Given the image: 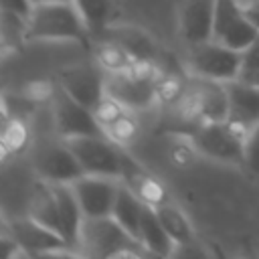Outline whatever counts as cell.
Masks as SVG:
<instances>
[{"label":"cell","instance_id":"1","mask_svg":"<svg viewBox=\"0 0 259 259\" xmlns=\"http://www.w3.org/2000/svg\"><path fill=\"white\" fill-rule=\"evenodd\" d=\"M79 253L89 257H127L148 253L140 239L127 233L111 214L85 217L79 235Z\"/></svg>","mask_w":259,"mask_h":259},{"label":"cell","instance_id":"2","mask_svg":"<svg viewBox=\"0 0 259 259\" xmlns=\"http://www.w3.org/2000/svg\"><path fill=\"white\" fill-rule=\"evenodd\" d=\"M87 26L73 2L34 4L28 16V34L32 40H85Z\"/></svg>","mask_w":259,"mask_h":259},{"label":"cell","instance_id":"3","mask_svg":"<svg viewBox=\"0 0 259 259\" xmlns=\"http://www.w3.org/2000/svg\"><path fill=\"white\" fill-rule=\"evenodd\" d=\"M188 69L198 79L210 81H233L243 73V51L231 49L214 38L192 45L188 55Z\"/></svg>","mask_w":259,"mask_h":259},{"label":"cell","instance_id":"4","mask_svg":"<svg viewBox=\"0 0 259 259\" xmlns=\"http://www.w3.org/2000/svg\"><path fill=\"white\" fill-rule=\"evenodd\" d=\"M85 174L121 178L123 154L107 140V136H79L67 140Z\"/></svg>","mask_w":259,"mask_h":259},{"label":"cell","instance_id":"5","mask_svg":"<svg viewBox=\"0 0 259 259\" xmlns=\"http://www.w3.org/2000/svg\"><path fill=\"white\" fill-rule=\"evenodd\" d=\"M32 168L49 184H71L85 176L79 160L63 138L61 142L49 140L38 144L32 152Z\"/></svg>","mask_w":259,"mask_h":259},{"label":"cell","instance_id":"6","mask_svg":"<svg viewBox=\"0 0 259 259\" xmlns=\"http://www.w3.org/2000/svg\"><path fill=\"white\" fill-rule=\"evenodd\" d=\"M192 144L198 152L221 162H243L245 136L229 121H202L192 132Z\"/></svg>","mask_w":259,"mask_h":259},{"label":"cell","instance_id":"7","mask_svg":"<svg viewBox=\"0 0 259 259\" xmlns=\"http://www.w3.org/2000/svg\"><path fill=\"white\" fill-rule=\"evenodd\" d=\"M53 117L55 130L63 140L79 136H105L93 109L73 99L63 87L53 93Z\"/></svg>","mask_w":259,"mask_h":259},{"label":"cell","instance_id":"8","mask_svg":"<svg viewBox=\"0 0 259 259\" xmlns=\"http://www.w3.org/2000/svg\"><path fill=\"white\" fill-rule=\"evenodd\" d=\"M259 34V28L249 20L239 0H217L214 10V28L212 38L237 49L245 51Z\"/></svg>","mask_w":259,"mask_h":259},{"label":"cell","instance_id":"9","mask_svg":"<svg viewBox=\"0 0 259 259\" xmlns=\"http://www.w3.org/2000/svg\"><path fill=\"white\" fill-rule=\"evenodd\" d=\"M6 231L16 239L26 257H42V255H59L67 253V243L61 233L36 223L32 217L12 221Z\"/></svg>","mask_w":259,"mask_h":259},{"label":"cell","instance_id":"10","mask_svg":"<svg viewBox=\"0 0 259 259\" xmlns=\"http://www.w3.org/2000/svg\"><path fill=\"white\" fill-rule=\"evenodd\" d=\"M105 91L125 109H146L156 97L154 81L134 69L109 73L105 77Z\"/></svg>","mask_w":259,"mask_h":259},{"label":"cell","instance_id":"11","mask_svg":"<svg viewBox=\"0 0 259 259\" xmlns=\"http://www.w3.org/2000/svg\"><path fill=\"white\" fill-rule=\"evenodd\" d=\"M59 79L61 87L89 109H95L107 95L101 65H75L61 71Z\"/></svg>","mask_w":259,"mask_h":259},{"label":"cell","instance_id":"12","mask_svg":"<svg viewBox=\"0 0 259 259\" xmlns=\"http://www.w3.org/2000/svg\"><path fill=\"white\" fill-rule=\"evenodd\" d=\"M85 217H109L113 212L119 182L107 176L85 174L71 182Z\"/></svg>","mask_w":259,"mask_h":259},{"label":"cell","instance_id":"13","mask_svg":"<svg viewBox=\"0 0 259 259\" xmlns=\"http://www.w3.org/2000/svg\"><path fill=\"white\" fill-rule=\"evenodd\" d=\"M229 93V123L243 136L259 123V85L247 79L227 81Z\"/></svg>","mask_w":259,"mask_h":259},{"label":"cell","instance_id":"14","mask_svg":"<svg viewBox=\"0 0 259 259\" xmlns=\"http://www.w3.org/2000/svg\"><path fill=\"white\" fill-rule=\"evenodd\" d=\"M217 0H182L180 6V34L192 47L212 38Z\"/></svg>","mask_w":259,"mask_h":259},{"label":"cell","instance_id":"15","mask_svg":"<svg viewBox=\"0 0 259 259\" xmlns=\"http://www.w3.org/2000/svg\"><path fill=\"white\" fill-rule=\"evenodd\" d=\"M198 115L202 121H227L229 119V93L221 81L198 79L190 91Z\"/></svg>","mask_w":259,"mask_h":259},{"label":"cell","instance_id":"16","mask_svg":"<svg viewBox=\"0 0 259 259\" xmlns=\"http://www.w3.org/2000/svg\"><path fill=\"white\" fill-rule=\"evenodd\" d=\"M55 196H57V208H59V233L65 239L69 249H79V235L83 225V208L75 196V190L71 184H53Z\"/></svg>","mask_w":259,"mask_h":259},{"label":"cell","instance_id":"17","mask_svg":"<svg viewBox=\"0 0 259 259\" xmlns=\"http://www.w3.org/2000/svg\"><path fill=\"white\" fill-rule=\"evenodd\" d=\"M95 36L97 38H107V40L119 45L136 63H142V65L152 63L158 55V49L152 42V38L136 26H111L109 24L107 28H103Z\"/></svg>","mask_w":259,"mask_h":259},{"label":"cell","instance_id":"18","mask_svg":"<svg viewBox=\"0 0 259 259\" xmlns=\"http://www.w3.org/2000/svg\"><path fill=\"white\" fill-rule=\"evenodd\" d=\"M140 243L144 245V249L152 255H172L176 241L170 237V233L164 229V225L160 223L154 206L146 204L144 214H142V223H140V233H138Z\"/></svg>","mask_w":259,"mask_h":259},{"label":"cell","instance_id":"19","mask_svg":"<svg viewBox=\"0 0 259 259\" xmlns=\"http://www.w3.org/2000/svg\"><path fill=\"white\" fill-rule=\"evenodd\" d=\"M146 200H142L127 184H119L117 196H115V204H113V212L111 217L138 239L140 233V223H142V214L146 208Z\"/></svg>","mask_w":259,"mask_h":259},{"label":"cell","instance_id":"20","mask_svg":"<svg viewBox=\"0 0 259 259\" xmlns=\"http://www.w3.org/2000/svg\"><path fill=\"white\" fill-rule=\"evenodd\" d=\"M89 34H99L115 16V0H73Z\"/></svg>","mask_w":259,"mask_h":259},{"label":"cell","instance_id":"21","mask_svg":"<svg viewBox=\"0 0 259 259\" xmlns=\"http://www.w3.org/2000/svg\"><path fill=\"white\" fill-rule=\"evenodd\" d=\"M28 217H32L36 223L53 229L59 233V208H57V196L53 190V184L38 186L30 198Z\"/></svg>","mask_w":259,"mask_h":259},{"label":"cell","instance_id":"22","mask_svg":"<svg viewBox=\"0 0 259 259\" xmlns=\"http://www.w3.org/2000/svg\"><path fill=\"white\" fill-rule=\"evenodd\" d=\"M154 210L160 219V223L164 225V229L170 233V237L176 241V245H188L192 241V229H190V223L188 219L184 217V212L170 204V202H158L154 204Z\"/></svg>","mask_w":259,"mask_h":259},{"label":"cell","instance_id":"23","mask_svg":"<svg viewBox=\"0 0 259 259\" xmlns=\"http://www.w3.org/2000/svg\"><path fill=\"white\" fill-rule=\"evenodd\" d=\"M134 59L115 42L107 40V38H99V47H97V63L107 69L109 73H115V71H127L132 69V63Z\"/></svg>","mask_w":259,"mask_h":259},{"label":"cell","instance_id":"24","mask_svg":"<svg viewBox=\"0 0 259 259\" xmlns=\"http://www.w3.org/2000/svg\"><path fill=\"white\" fill-rule=\"evenodd\" d=\"M243 164L259 174V123L255 127H251L245 136V156H243Z\"/></svg>","mask_w":259,"mask_h":259},{"label":"cell","instance_id":"25","mask_svg":"<svg viewBox=\"0 0 259 259\" xmlns=\"http://www.w3.org/2000/svg\"><path fill=\"white\" fill-rule=\"evenodd\" d=\"M105 130H107V136L111 140H115V142H127V140H132L136 136V123L127 113H123L119 119L109 123Z\"/></svg>","mask_w":259,"mask_h":259},{"label":"cell","instance_id":"26","mask_svg":"<svg viewBox=\"0 0 259 259\" xmlns=\"http://www.w3.org/2000/svg\"><path fill=\"white\" fill-rule=\"evenodd\" d=\"M257 71H259V34L243 51V73H241V77H247V75L257 73Z\"/></svg>","mask_w":259,"mask_h":259},{"label":"cell","instance_id":"27","mask_svg":"<svg viewBox=\"0 0 259 259\" xmlns=\"http://www.w3.org/2000/svg\"><path fill=\"white\" fill-rule=\"evenodd\" d=\"M4 136H12V140H4V146L6 148H20L24 142H26V130L22 127V123L18 119H12L6 130H4Z\"/></svg>","mask_w":259,"mask_h":259},{"label":"cell","instance_id":"28","mask_svg":"<svg viewBox=\"0 0 259 259\" xmlns=\"http://www.w3.org/2000/svg\"><path fill=\"white\" fill-rule=\"evenodd\" d=\"M2 10L16 12V14L28 18L30 10H32V0H2Z\"/></svg>","mask_w":259,"mask_h":259},{"label":"cell","instance_id":"29","mask_svg":"<svg viewBox=\"0 0 259 259\" xmlns=\"http://www.w3.org/2000/svg\"><path fill=\"white\" fill-rule=\"evenodd\" d=\"M249 20L259 28V0H239Z\"/></svg>","mask_w":259,"mask_h":259},{"label":"cell","instance_id":"30","mask_svg":"<svg viewBox=\"0 0 259 259\" xmlns=\"http://www.w3.org/2000/svg\"><path fill=\"white\" fill-rule=\"evenodd\" d=\"M241 79H247V81L259 85V71H257V73H251V75H247V77H241Z\"/></svg>","mask_w":259,"mask_h":259},{"label":"cell","instance_id":"31","mask_svg":"<svg viewBox=\"0 0 259 259\" xmlns=\"http://www.w3.org/2000/svg\"><path fill=\"white\" fill-rule=\"evenodd\" d=\"M47 2H73V0H32V6L34 4H47Z\"/></svg>","mask_w":259,"mask_h":259}]
</instances>
